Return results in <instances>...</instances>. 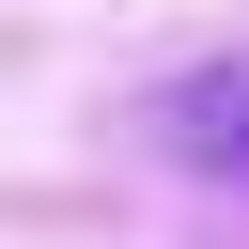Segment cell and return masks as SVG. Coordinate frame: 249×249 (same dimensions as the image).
Listing matches in <instances>:
<instances>
[{"label":"cell","instance_id":"1","mask_svg":"<svg viewBox=\"0 0 249 249\" xmlns=\"http://www.w3.org/2000/svg\"><path fill=\"white\" fill-rule=\"evenodd\" d=\"M156 140H171L187 171H249V62H218V78L156 93Z\"/></svg>","mask_w":249,"mask_h":249}]
</instances>
